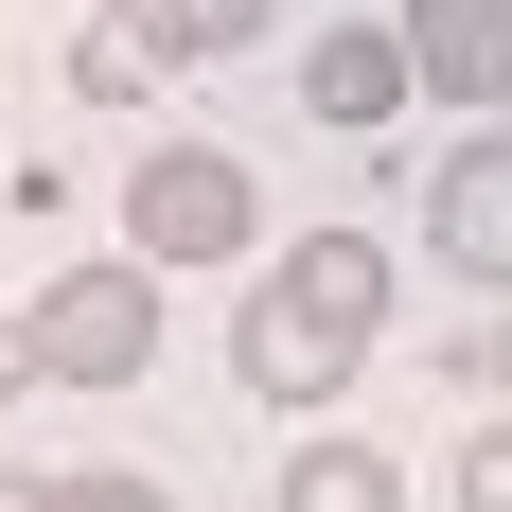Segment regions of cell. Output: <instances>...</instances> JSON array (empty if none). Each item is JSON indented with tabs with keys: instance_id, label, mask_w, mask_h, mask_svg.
Listing matches in <instances>:
<instances>
[{
	"instance_id": "obj_1",
	"label": "cell",
	"mask_w": 512,
	"mask_h": 512,
	"mask_svg": "<svg viewBox=\"0 0 512 512\" xmlns=\"http://www.w3.org/2000/svg\"><path fill=\"white\" fill-rule=\"evenodd\" d=\"M371 336H389V248H371V230H301V248L248 283L230 371H248L265 407H336V389L371 371Z\"/></svg>"
},
{
	"instance_id": "obj_2",
	"label": "cell",
	"mask_w": 512,
	"mask_h": 512,
	"mask_svg": "<svg viewBox=\"0 0 512 512\" xmlns=\"http://www.w3.org/2000/svg\"><path fill=\"white\" fill-rule=\"evenodd\" d=\"M265 248V195L230 142H142L124 177V265H248Z\"/></svg>"
},
{
	"instance_id": "obj_3",
	"label": "cell",
	"mask_w": 512,
	"mask_h": 512,
	"mask_svg": "<svg viewBox=\"0 0 512 512\" xmlns=\"http://www.w3.org/2000/svg\"><path fill=\"white\" fill-rule=\"evenodd\" d=\"M18 318H36V371H53V389H142V371H159V265H124V248H106V265H53Z\"/></svg>"
},
{
	"instance_id": "obj_4",
	"label": "cell",
	"mask_w": 512,
	"mask_h": 512,
	"mask_svg": "<svg viewBox=\"0 0 512 512\" xmlns=\"http://www.w3.org/2000/svg\"><path fill=\"white\" fill-rule=\"evenodd\" d=\"M424 248L460 265V283H495L512 301V124H477V142H442V177H424Z\"/></svg>"
},
{
	"instance_id": "obj_5",
	"label": "cell",
	"mask_w": 512,
	"mask_h": 512,
	"mask_svg": "<svg viewBox=\"0 0 512 512\" xmlns=\"http://www.w3.org/2000/svg\"><path fill=\"white\" fill-rule=\"evenodd\" d=\"M424 71H407V18H318V53H301V106L318 124H389Z\"/></svg>"
},
{
	"instance_id": "obj_6",
	"label": "cell",
	"mask_w": 512,
	"mask_h": 512,
	"mask_svg": "<svg viewBox=\"0 0 512 512\" xmlns=\"http://www.w3.org/2000/svg\"><path fill=\"white\" fill-rule=\"evenodd\" d=\"M407 71L442 106H512V0H407Z\"/></svg>"
},
{
	"instance_id": "obj_7",
	"label": "cell",
	"mask_w": 512,
	"mask_h": 512,
	"mask_svg": "<svg viewBox=\"0 0 512 512\" xmlns=\"http://www.w3.org/2000/svg\"><path fill=\"white\" fill-rule=\"evenodd\" d=\"M159 71H177V53H159L142 0H106L89 36H71V89H89V106H159Z\"/></svg>"
},
{
	"instance_id": "obj_8",
	"label": "cell",
	"mask_w": 512,
	"mask_h": 512,
	"mask_svg": "<svg viewBox=\"0 0 512 512\" xmlns=\"http://www.w3.org/2000/svg\"><path fill=\"white\" fill-rule=\"evenodd\" d=\"M283 512H407V477L371 460V442H336V424H301V460H283Z\"/></svg>"
},
{
	"instance_id": "obj_9",
	"label": "cell",
	"mask_w": 512,
	"mask_h": 512,
	"mask_svg": "<svg viewBox=\"0 0 512 512\" xmlns=\"http://www.w3.org/2000/svg\"><path fill=\"white\" fill-rule=\"evenodd\" d=\"M142 18H159V53H248L283 0H142Z\"/></svg>"
},
{
	"instance_id": "obj_10",
	"label": "cell",
	"mask_w": 512,
	"mask_h": 512,
	"mask_svg": "<svg viewBox=\"0 0 512 512\" xmlns=\"http://www.w3.org/2000/svg\"><path fill=\"white\" fill-rule=\"evenodd\" d=\"M53 512H177V477H124V460H89V477H53Z\"/></svg>"
},
{
	"instance_id": "obj_11",
	"label": "cell",
	"mask_w": 512,
	"mask_h": 512,
	"mask_svg": "<svg viewBox=\"0 0 512 512\" xmlns=\"http://www.w3.org/2000/svg\"><path fill=\"white\" fill-rule=\"evenodd\" d=\"M460 512H512V424H477V442H460Z\"/></svg>"
},
{
	"instance_id": "obj_12",
	"label": "cell",
	"mask_w": 512,
	"mask_h": 512,
	"mask_svg": "<svg viewBox=\"0 0 512 512\" xmlns=\"http://www.w3.org/2000/svg\"><path fill=\"white\" fill-rule=\"evenodd\" d=\"M18 389H36V318L0 301V407H18Z\"/></svg>"
},
{
	"instance_id": "obj_13",
	"label": "cell",
	"mask_w": 512,
	"mask_h": 512,
	"mask_svg": "<svg viewBox=\"0 0 512 512\" xmlns=\"http://www.w3.org/2000/svg\"><path fill=\"white\" fill-rule=\"evenodd\" d=\"M460 371H477V389H495V424H512V318H495V336H477Z\"/></svg>"
},
{
	"instance_id": "obj_14",
	"label": "cell",
	"mask_w": 512,
	"mask_h": 512,
	"mask_svg": "<svg viewBox=\"0 0 512 512\" xmlns=\"http://www.w3.org/2000/svg\"><path fill=\"white\" fill-rule=\"evenodd\" d=\"M0 512H53V477H0Z\"/></svg>"
},
{
	"instance_id": "obj_15",
	"label": "cell",
	"mask_w": 512,
	"mask_h": 512,
	"mask_svg": "<svg viewBox=\"0 0 512 512\" xmlns=\"http://www.w3.org/2000/svg\"><path fill=\"white\" fill-rule=\"evenodd\" d=\"M495 124H512V106H495Z\"/></svg>"
}]
</instances>
